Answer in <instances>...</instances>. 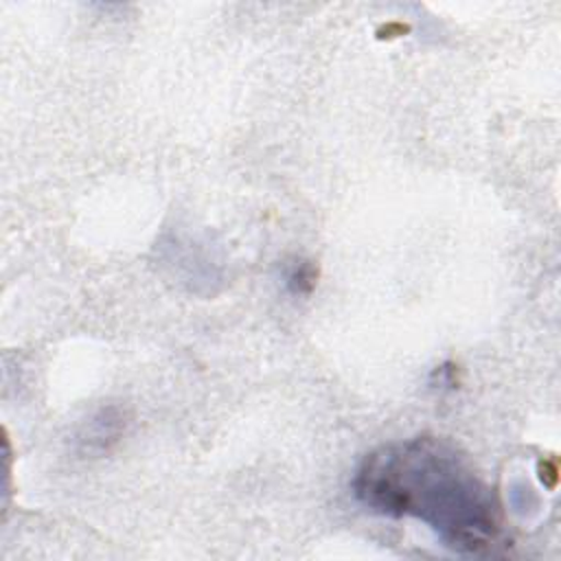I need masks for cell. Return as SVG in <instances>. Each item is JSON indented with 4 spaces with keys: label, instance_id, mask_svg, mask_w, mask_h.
Wrapping results in <instances>:
<instances>
[{
    "label": "cell",
    "instance_id": "cell-1",
    "mask_svg": "<svg viewBox=\"0 0 561 561\" xmlns=\"http://www.w3.org/2000/svg\"><path fill=\"white\" fill-rule=\"evenodd\" d=\"M351 489L370 513L414 517L443 546L462 554H482L500 537V508L491 489L456 447L434 436L373 449L355 469Z\"/></svg>",
    "mask_w": 561,
    "mask_h": 561
},
{
    "label": "cell",
    "instance_id": "cell-2",
    "mask_svg": "<svg viewBox=\"0 0 561 561\" xmlns=\"http://www.w3.org/2000/svg\"><path fill=\"white\" fill-rule=\"evenodd\" d=\"M125 414L116 405L101 408L94 412L83 430L79 432V447L83 454H105L110 451L121 436L125 434Z\"/></svg>",
    "mask_w": 561,
    "mask_h": 561
},
{
    "label": "cell",
    "instance_id": "cell-3",
    "mask_svg": "<svg viewBox=\"0 0 561 561\" xmlns=\"http://www.w3.org/2000/svg\"><path fill=\"white\" fill-rule=\"evenodd\" d=\"M318 283V267L309 259H296L285 270V287L294 296H307Z\"/></svg>",
    "mask_w": 561,
    "mask_h": 561
}]
</instances>
